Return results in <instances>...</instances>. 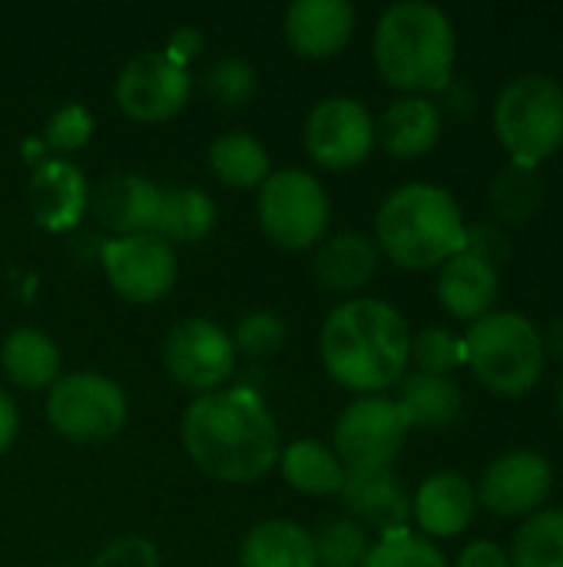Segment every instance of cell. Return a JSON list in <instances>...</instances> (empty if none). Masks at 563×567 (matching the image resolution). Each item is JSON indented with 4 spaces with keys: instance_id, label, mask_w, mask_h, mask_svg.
Returning <instances> with one entry per match:
<instances>
[{
    "instance_id": "1",
    "label": "cell",
    "mask_w": 563,
    "mask_h": 567,
    "mask_svg": "<svg viewBox=\"0 0 563 567\" xmlns=\"http://www.w3.org/2000/svg\"><path fill=\"white\" fill-rule=\"evenodd\" d=\"M179 435L192 465L226 485H252L265 478L282 452L272 412L242 385L192 399Z\"/></svg>"
},
{
    "instance_id": "2",
    "label": "cell",
    "mask_w": 563,
    "mask_h": 567,
    "mask_svg": "<svg viewBox=\"0 0 563 567\" xmlns=\"http://www.w3.org/2000/svg\"><path fill=\"white\" fill-rule=\"evenodd\" d=\"M319 355L338 385L358 395H378L408 375L411 329L385 299H345L322 322Z\"/></svg>"
},
{
    "instance_id": "3",
    "label": "cell",
    "mask_w": 563,
    "mask_h": 567,
    "mask_svg": "<svg viewBox=\"0 0 563 567\" xmlns=\"http://www.w3.org/2000/svg\"><path fill=\"white\" fill-rule=\"evenodd\" d=\"M372 56L382 80L408 96L441 93L451 83L458 37L451 17L428 0L392 3L375 27Z\"/></svg>"
},
{
    "instance_id": "4",
    "label": "cell",
    "mask_w": 563,
    "mask_h": 567,
    "mask_svg": "<svg viewBox=\"0 0 563 567\" xmlns=\"http://www.w3.org/2000/svg\"><path fill=\"white\" fill-rule=\"evenodd\" d=\"M375 246L408 272L445 266L465 249L458 199L438 183H405L392 189L375 216Z\"/></svg>"
},
{
    "instance_id": "5",
    "label": "cell",
    "mask_w": 563,
    "mask_h": 567,
    "mask_svg": "<svg viewBox=\"0 0 563 567\" xmlns=\"http://www.w3.org/2000/svg\"><path fill=\"white\" fill-rule=\"evenodd\" d=\"M465 365H471L475 379L504 399H518L531 392L548 365L544 332L524 316L511 309H494L468 326Z\"/></svg>"
},
{
    "instance_id": "6",
    "label": "cell",
    "mask_w": 563,
    "mask_h": 567,
    "mask_svg": "<svg viewBox=\"0 0 563 567\" xmlns=\"http://www.w3.org/2000/svg\"><path fill=\"white\" fill-rule=\"evenodd\" d=\"M494 133L514 166L541 169L563 146V86L548 73H521L494 100Z\"/></svg>"
},
{
    "instance_id": "7",
    "label": "cell",
    "mask_w": 563,
    "mask_h": 567,
    "mask_svg": "<svg viewBox=\"0 0 563 567\" xmlns=\"http://www.w3.org/2000/svg\"><path fill=\"white\" fill-rule=\"evenodd\" d=\"M259 226L282 249H312L325 239L332 203L325 186L305 169H275L259 186Z\"/></svg>"
},
{
    "instance_id": "8",
    "label": "cell",
    "mask_w": 563,
    "mask_h": 567,
    "mask_svg": "<svg viewBox=\"0 0 563 567\" xmlns=\"http://www.w3.org/2000/svg\"><path fill=\"white\" fill-rule=\"evenodd\" d=\"M126 412L129 409L123 389L96 372L60 375L46 392L50 425L76 445H96L119 435Z\"/></svg>"
},
{
    "instance_id": "9",
    "label": "cell",
    "mask_w": 563,
    "mask_h": 567,
    "mask_svg": "<svg viewBox=\"0 0 563 567\" xmlns=\"http://www.w3.org/2000/svg\"><path fill=\"white\" fill-rule=\"evenodd\" d=\"M408 432L411 425L395 399L362 395L342 409L332 432V452L338 455L345 472L392 468V462L405 449Z\"/></svg>"
},
{
    "instance_id": "10",
    "label": "cell",
    "mask_w": 563,
    "mask_h": 567,
    "mask_svg": "<svg viewBox=\"0 0 563 567\" xmlns=\"http://www.w3.org/2000/svg\"><path fill=\"white\" fill-rule=\"evenodd\" d=\"M232 336L212 319H183L163 342V365L169 379L189 392H216L236 372Z\"/></svg>"
},
{
    "instance_id": "11",
    "label": "cell",
    "mask_w": 563,
    "mask_h": 567,
    "mask_svg": "<svg viewBox=\"0 0 563 567\" xmlns=\"http://www.w3.org/2000/svg\"><path fill=\"white\" fill-rule=\"evenodd\" d=\"M305 153L325 169H352L375 150V116L355 96H325L305 116Z\"/></svg>"
},
{
    "instance_id": "12",
    "label": "cell",
    "mask_w": 563,
    "mask_h": 567,
    "mask_svg": "<svg viewBox=\"0 0 563 567\" xmlns=\"http://www.w3.org/2000/svg\"><path fill=\"white\" fill-rule=\"evenodd\" d=\"M100 259L113 292L126 302L149 306L176 286V249L156 233L116 236L103 246Z\"/></svg>"
},
{
    "instance_id": "13",
    "label": "cell",
    "mask_w": 563,
    "mask_h": 567,
    "mask_svg": "<svg viewBox=\"0 0 563 567\" xmlns=\"http://www.w3.org/2000/svg\"><path fill=\"white\" fill-rule=\"evenodd\" d=\"M116 106L139 123H163L176 116L192 93L189 66L173 63L166 53H139L116 76Z\"/></svg>"
},
{
    "instance_id": "14",
    "label": "cell",
    "mask_w": 563,
    "mask_h": 567,
    "mask_svg": "<svg viewBox=\"0 0 563 567\" xmlns=\"http://www.w3.org/2000/svg\"><path fill=\"white\" fill-rule=\"evenodd\" d=\"M554 492V468L541 452L518 449L494 458L475 488L478 505L501 518H531Z\"/></svg>"
},
{
    "instance_id": "15",
    "label": "cell",
    "mask_w": 563,
    "mask_h": 567,
    "mask_svg": "<svg viewBox=\"0 0 563 567\" xmlns=\"http://www.w3.org/2000/svg\"><path fill=\"white\" fill-rule=\"evenodd\" d=\"M27 199H30L33 219L46 233L73 229L80 223V216L86 213V203H90L86 176L70 159H60V156L40 159L30 173Z\"/></svg>"
},
{
    "instance_id": "16",
    "label": "cell",
    "mask_w": 563,
    "mask_h": 567,
    "mask_svg": "<svg viewBox=\"0 0 563 567\" xmlns=\"http://www.w3.org/2000/svg\"><path fill=\"white\" fill-rule=\"evenodd\" d=\"M355 30V7L348 0H299L285 10V43L305 60H329L345 50Z\"/></svg>"
},
{
    "instance_id": "17",
    "label": "cell",
    "mask_w": 563,
    "mask_h": 567,
    "mask_svg": "<svg viewBox=\"0 0 563 567\" xmlns=\"http://www.w3.org/2000/svg\"><path fill=\"white\" fill-rule=\"evenodd\" d=\"M163 189L166 186H159L146 176L116 173V176H106L93 189L86 206L93 209L96 223L113 229L116 236L153 233L156 216H159V203H163Z\"/></svg>"
},
{
    "instance_id": "18",
    "label": "cell",
    "mask_w": 563,
    "mask_h": 567,
    "mask_svg": "<svg viewBox=\"0 0 563 567\" xmlns=\"http://www.w3.org/2000/svg\"><path fill=\"white\" fill-rule=\"evenodd\" d=\"M338 495L352 522H358L362 528H375L378 535L402 532L411 522V498L405 495L392 468L345 472Z\"/></svg>"
},
{
    "instance_id": "19",
    "label": "cell",
    "mask_w": 563,
    "mask_h": 567,
    "mask_svg": "<svg viewBox=\"0 0 563 567\" xmlns=\"http://www.w3.org/2000/svg\"><path fill=\"white\" fill-rule=\"evenodd\" d=\"M475 515H478L475 485L458 472L428 475L411 498V518L428 542L461 535L475 522Z\"/></svg>"
},
{
    "instance_id": "20",
    "label": "cell",
    "mask_w": 563,
    "mask_h": 567,
    "mask_svg": "<svg viewBox=\"0 0 563 567\" xmlns=\"http://www.w3.org/2000/svg\"><path fill=\"white\" fill-rule=\"evenodd\" d=\"M375 140L395 159H418L441 140V110L428 96H402L375 120Z\"/></svg>"
},
{
    "instance_id": "21",
    "label": "cell",
    "mask_w": 563,
    "mask_h": 567,
    "mask_svg": "<svg viewBox=\"0 0 563 567\" xmlns=\"http://www.w3.org/2000/svg\"><path fill=\"white\" fill-rule=\"evenodd\" d=\"M382 252L372 236L358 229H342L315 246V279L329 292H358L378 272Z\"/></svg>"
},
{
    "instance_id": "22",
    "label": "cell",
    "mask_w": 563,
    "mask_h": 567,
    "mask_svg": "<svg viewBox=\"0 0 563 567\" xmlns=\"http://www.w3.org/2000/svg\"><path fill=\"white\" fill-rule=\"evenodd\" d=\"M438 302L455 316V319H481L488 312H494V299L501 289V276L498 269H491L488 262L475 259L471 252H458L451 256L445 266H438Z\"/></svg>"
},
{
    "instance_id": "23",
    "label": "cell",
    "mask_w": 563,
    "mask_h": 567,
    "mask_svg": "<svg viewBox=\"0 0 563 567\" xmlns=\"http://www.w3.org/2000/svg\"><path fill=\"white\" fill-rule=\"evenodd\" d=\"M242 567H319L315 561V538L309 528L272 518L259 522L239 545Z\"/></svg>"
},
{
    "instance_id": "24",
    "label": "cell",
    "mask_w": 563,
    "mask_h": 567,
    "mask_svg": "<svg viewBox=\"0 0 563 567\" xmlns=\"http://www.w3.org/2000/svg\"><path fill=\"white\" fill-rule=\"evenodd\" d=\"M402 395L395 399L398 409L405 412L411 429H425V432H438L458 422L465 399L455 379L448 375H421V372H408L402 382Z\"/></svg>"
},
{
    "instance_id": "25",
    "label": "cell",
    "mask_w": 563,
    "mask_h": 567,
    "mask_svg": "<svg viewBox=\"0 0 563 567\" xmlns=\"http://www.w3.org/2000/svg\"><path fill=\"white\" fill-rule=\"evenodd\" d=\"M0 362L20 389H50L60 379V349L40 329H13L3 339Z\"/></svg>"
},
{
    "instance_id": "26",
    "label": "cell",
    "mask_w": 563,
    "mask_h": 567,
    "mask_svg": "<svg viewBox=\"0 0 563 567\" xmlns=\"http://www.w3.org/2000/svg\"><path fill=\"white\" fill-rule=\"evenodd\" d=\"M209 169L229 189H256L269 179L272 159L262 140L246 130H229L209 146Z\"/></svg>"
},
{
    "instance_id": "27",
    "label": "cell",
    "mask_w": 563,
    "mask_h": 567,
    "mask_svg": "<svg viewBox=\"0 0 563 567\" xmlns=\"http://www.w3.org/2000/svg\"><path fill=\"white\" fill-rule=\"evenodd\" d=\"M279 468L289 488L302 495H338L345 482V468L338 455L315 442V439H299L279 452Z\"/></svg>"
},
{
    "instance_id": "28",
    "label": "cell",
    "mask_w": 563,
    "mask_h": 567,
    "mask_svg": "<svg viewBox=\"0 0 563 567\" xmlns=\"http://www.w3.org/2000/svg\"><path fill=\"white\" fill-rule=\"evenodd\" d=\"M219 219V206L206 189H163L159 216H156V236L173 243H199L212 233Z\"/></svg>"
},
{
    "instance_id": "29",
    "label": "cell",
    "mask_w": 563,
    "mask_h": 567,
    "mask_svg": "<svg viewBox=\"0 0 563 567\" xmlns=\"http://www.w3.org/2000/svg\"><path fill=\"white\" fill-rule=\"evenodd\" d=\"M491 209L501 223L508 226H521L531 223L541 206H544V179L538 169H524V166H508L491 179Z\"/></svg>"
},
{
    "instance_id": "30",
    "label": "cell",
    "mask_w": 563,
    "mask_h": 567,
    "mask_svg": "<svg viewBox=\"0 0 563 567\" xmlns=\"http://www.w3.org/2000/svg\"><path fill=\"white\" fill-rule=\"evenodd\" d=\"M511 567H563V508L524 518L511 545Z\"/></svg>"
},
{
    "instance_id": "31",
    "label": "cell",
    "mask_w": 563,
    "mask_h": 567,
    "mask_svg": "<svg viewBox=\"0 0 563 567\" xmlns=\"http://www.w3.org/2000/svg\"><path fill=\"white\" fill-rule=\"evenodd\" d=\"M362 567H448V561L435 542L402 528V532L382 535L378 545L368 548Z\"/></svg>"
},
{
    "instance_id": "32",
    "label": "cell",
    "mask_w": 563,
    "mask_h": 567,
    "mask_svg": "<svg viewBox=\"0 0 563 567\" xmlns=\"http://www.w3.org/2000/svg\"><path fill=\"white\" fill-rule=\"evenodd\" d=\"M315 538V561L319 567H362L368 555V532L352 518L325 522Z\"/></svg>"
},
{
    "instance_id": "33",
    "label": "cell",
    "mask_w": 563,
    "mask_h": 567,
    "mask_svg": "<svg viewBox=\"0 0 563 567\" xmlns=\"http://www.w3.org/2000/svg\"><path fill=\"white\" fill-rule=\"evenodd\" d=\"M411 362L418 365L421 375H448L451 379V372L465 365V342L455 332L431 326L411 339Z\"/></svg>"
},
{
    "instance_id": "34",
    "label": "cell",
    "mask_w": 563,
    "mask_h": 567,
    "mask_svg": "<svg viewBox=\"0 0 563 567\" xmlns=\"http://www.w3.org/2000/svg\"><path fill=\"white\" fill-rule=\"evenodd\" d=\"M285 339H289L285 322L269 309H256V312L239 319L232 346H236V352H242L249 359H272L282 352Z\"/></svg>"
},
{
    "instance_id": "35",
    "label": "cell",
    "mask_w": 563,
    "mask_h": 567,
    "mask_svg": "<svg viewBox=\"0 0 563 567\" xmlns=\"http://www.w3.org/2000/svg\"><path fill=\"white\" fill-rule=\"evenodd\" d=\"M206 90L226 106H246L259 90V73L242 56H222L206 70Z\"/></svg>"
},
{
    "instance_id": "36",
    "label": "cell",
    "mask_w": 563,
    "mask_h": 567,
    "mask_svg": "<svg viewBox=\"0 0 563 567\" xmlns=\"http://www.w3.org/2000/svg\"><path fill=\"white\" fill-rule=\"evenodd\" d=\"M93 136V116L83 103H63L56 113H50L43 126V143L53 153H76Z\"/></svg>"
},
{
    "instance_id": "37",
    "label": "cell",
    "mask_w": 563,
    "mask_h": 567,
    "mask_svg": "<svg viewBox=\"0 0 563 567\" xmlns=\"http://www.w3.org/2000/svg\"><path fill=\"white\" fill-rule=\"evenodd\" d=\"M511 236L494 226V223H471L465 226V249L461 252H471L475 259L488 262L491 269H501L508 259H511Z\"/></svg>"
},
{
    "instance_id": "38",
    "label": "cell",
    "mask_w": 563,
    "mask_h": 567,
    "mask_svg": "<svg viewBox=\"0 0 563 567\" xmlns=\"http://www.w3.org/2000/svg\"><path fill=\"white\" fill-rule=\"evenodd\" d=\"M93 567H156V548L146 542H116L110 551H103Z\"/></svg>"
},
{
    "instance_id": "39",
    "label": "cell",
    "mask_w": 563,
    "mask_h": 567,
    "mask_svg": "<svg viewBox=\"0 0 563 567\" xmlns=\"http://www.w3.org/2000/svg\"><path fill=\"white\" fill-rule=\"evenodd\" d=\"M455 567H511V555L494 545V542H471L461 555H458V565Z\"/></svg>"
},
{
    "instance_id": "40",
    "label": "cell",
    "mask_w": 563,
    "mask_h": 567,
    "mask_svg": "<svg viewBox=\"0 0 563 567\" xmlns=\"http://www.w3.org/2000/svg\"><path fill=\"white\" fill-rule=\"evenodd\" d=\"M202 43H206L202 30H196V27H179V30H173L169 43H166V56H169L173 63H179V66H189V60L199 56Z\"/></svg>"
},
{
    "instance_id": "41",
    "label": "cell",
    "mask_w": 563,
    "mask_h": 567,
    "mask_svg": "<svg viewBox=\"0 0 563 567\" xmlns=\"http://www.w3.org/2000/svg\"><path fill=\"white\" fill-rule=\"evenodd\" d=\"M17 425H20L17 405H13V399L0 389V455L13 445V439H17Z\"/></svg>"
},
{
    "instance_id": "42",
    "label": "cell",
    "mask_w": 563,
    "mask_h": 567,
    "mask_svg": "<svg viewBox=\"0 0 563 567\" xmlns=\"http://www.w3.org/2000/svg\"><path fill=\"white\" fill-rule=\"evenodd\" d=\"M544 349H548V352H554V355L563 362V316L561 319H554V322H551V329L544 332Z\"/></svg>"
},
{
    "instance_id": "43",
    "label": "cell",
    "mask_w": 563,
    "mask_h": 567,
    "mask_svg": "<svg viewBox=\"0 0 563 567\" xmlns=\"http://www.w3.org/2000/svg\"><path fill=\"white\" fill-rule=\"evenodd\" d=\"M557 409H561V415H563V375H561V385H557Z\"/></svg>"
}]
</instances>
